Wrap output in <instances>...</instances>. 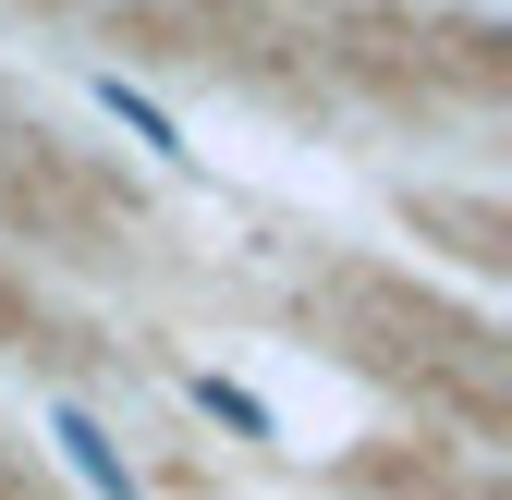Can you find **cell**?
<instances>
[{"mask_svg": "<svg viewBox=\"0 0 512 500\" xmlns=\"http://www.w3.org/2000/svg\"><path fill=\"white\" fill-rule=\"evenodd\" d=\"M98 110H110V122H122V135H135L147 159H171V171L196 159V147H183V122H171V110H159L147 86H122V74H98Z\"/></svg>", "mask_w": 512, "mask_h": 500, "instance_id": "2", "label": "cell"}, {"mask_svg": "<svg viewBox=\"0 0 512 500\" xmlns=\"http://www.w3.org/2000/svg\"><path fill=\"white\" fill-rule=\"evenodd\" d=\"M49 452L86 476V500H147V476L122 464V440H110V427H98L86 403H49Z\"/></svg>", "mask_w": 512, "mask_h": 500, "instance_id": "1", "label": "cell"}, {"mask_svg": "<svg viewBox=\"0 0 512 500\" xmlns=\"http://www.w3.org/2000/svg\"><path fill=\"white\" fill-rule=\"evenodd\" d=\"M196 403H208V415L232 427V440H281V415H269V403H256L244 379H220V366H196Z\"/></svg>", "mask_w": 512, "mask_h": 500, "instance_id": "3", "label": "cell"}]
</instances>
